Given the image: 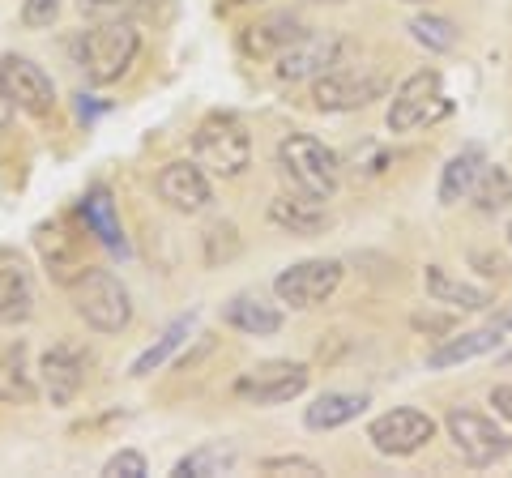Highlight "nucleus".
<instances>
[{
	"label": "nucleus",
	"instance_id": "nucleus-1",
	"mask_svg": "<svg viewBox=\"0 0 512 478\" xmlns=\"http://www.w3.org/2000/svg\"><path fill=\"white\" fill-rule=\"evenodd\" d=\"M77 65H82L86 82L94 86H111L133 69V60L141 52V35L133 22H99L73 43Z\"/></svg>",
	"mask_w": 512,
	"mask_h": 478
},
{
	"label": "nucleus",
	"instance_id": "nucleus-2",
	"mask_svg": "<svg viewBox=\"0 0 512 478\" xmlns=\"http://www.w3.org/2000/svg\"><path fill=\"white\" fill-rule=\"evenodd\" d=\"M278 171L303 197L329 201L333 193H338V154H333L325 141L308 137V133H291L278 146Z\"/></svg>",
	"mask_w": 512,
	"mask_h": 478
},
{
	"label": "nucleus",
	"instance_id": "nucleus-3",
	"mask_svg": "<svg viewBox=\"0 0 512 478\" xmlns=\"http://www.w3.org/2000/svg\"><path fill=\"white\" fill-rule=\"evenodd\" d=\"M192 158L214 171V175H239L248 171L252 163V137L244 129V120L231 116V111H214V116H205L197 124V133H192Z\"/></svg>",
	"mask_w": 512,
	"mask_h": 478
},
{
	"label": "nucleus",
	"instance_id": "nucleus-4",
	"mask_svg": "<svg viewBox=\"0 0 512 478\" xmlns=\"http://www.w3.org/2000/svg\"><path fill=\"white\" fill-rule=\"evenodd\" d=\"M73 308L99 333H120L133 321V299H128L124 282L111 269H94V265L73 282Z\"/></svg>",
	"mask_w": 512,
	"mask_h": 478
},
{
	"label": "nucleus",
	"instance_id": "nucleus-5",
	"mask_svg": "<svg viewBox=\"0 0 512 478\" xmlns=\"http://www.w3.org/2000/svg\"><path fill=\"white\" fill-rule=\"evenodd\" d=\"M448 111H453V103H448V94H444L440 73L423 69L397 86L393 103H389V129L414 133V129H427V124H440Z\"/></svg>",
	"mask_w": 512,
	"mask_h": 478
},
{
	"label": "nucleus",
	"instance_id": "nucleus-6",
	"mask_svg": "<svg viewBox=\"0 0 512 478\" xmlns=\"http://www.w3.org/2000/svg\"><path fill=\"white\" fill-rule=\"evenodd\" d=\"M444 427H448V436H453L457 453L466 457V466H474V470L495 466V461H504L508 449H512V440L487 419V414L466 410V406H453V410H448V414H444Z\"/></svg>",
	"mask_w": 512,
	"mask_h": 478
},
{
	"label": "nucleus",
	"instance_id": "nucleus-7",
	"mask_svg": "<svg viewBox=\"0 0 512 478\" xmlns=\"http://www.w3.org/2000/svg\"><path fill=\"white\" fill-rule=\"evenodd\" d=\"M308 363H291V359H274L261 363L235 380V397H244L252 406H282L308 389Z\"/></svg>",
	"mask_w": 512,
	"mask_h": 478
},
{
	"label": "nucleus",
	"instance_id": "nucleus-8",
	"mask_svg": "<svg viewBox=\"0 0 512 478\" xmlns=\"http://www.w3.org/2000/svg\"><path fill=\"white\" fill-rule=\"evenodd\" d=\"M436 436V419L414 406H397V410H384L380 419H372L367 427V440L376 444V453L384 457H410L419 453L423 444Z\"/></svg>",
	"mask_w": 512,
	"mask_h": 478
},
{
	"label": "nucleus",
	"instance_id": "nucleus-9",
	"mask_svg": "<svg viewBox=\"0 0 512 478\" xmlns=\"http://www.w3.org/2000/svg\"><path fill=\"white\" fill-rule=\"evenodd\" d=\"M82 244H86V235H77L69 227V218H52V222H39L35 227V248L47 265V274H52V282H60V286H73L90 269Z\"/></svg>",
	"mask_w": 512,
	"mask_h": 478
},
{
	"label": "nucleus",
	"instance_id": "nucleus-10",
	"mask_svg": "<svg viewBox=\"0 0 512 478\" xmlns=\"http://www.w3.org/2000/svg\"><path fill=\"white\" fill-rule=\"evenodd\" d=\"M338 282H342L338 261H299V265L282 269V274L274 278V295L282 299V304L303 312V308L325 304V299L338 291Z\"/></svg>",
	"mask_w": 512,
	"mask_h": 478
},
{
	"label": "nucleus",
	"instance_id": "nucleus-11",
	"mask_svg": "<svg viewBox=\"0 0 512 478\" xmlns=\"http://www.w3.org/2000/svg\"><path fill=\"white\" fill-rule=\"evenodd\" d=\"M0 86H5L9 99L18 103L22 111H30V116H52L56 86H52V77L35 65V60L5 52L0 56Z\"/></svg>",
	"mask_w": 512,
	"mask_h": 478
},
{
	"label": "nucleus",
	"instance_id": "nucleus-12",
	"mask_svg": "<svg viewBox=\"0 0 512 478\" xmlns=\"http://www.w3.org/2000/svg\"><path fill=\"white\" fill-rule=\"evenodd\" d=\"M86 350L73 342H60L43 355L39 376H43V393L52 397V406H69L86 385Z\"/></svg>",
	"mask_w": 512,
	"mask_h": 478
},
{
	"label": "nucleus",
	"instance_id": "nucleus-13",
	"mask_svg": "<svg viewBox=\"0 0 512 478\" xmlns=\"http://www.w3.org/2000/svg\"><path fill=\"white\" fill-rule=\"evenodd\" d=\"M35 312V278L22 252L0 248V325H26Z\"/></svg>",
	"mask_w": 512,
	"mask_h": 478
},
{
	"label": "nucleus",
	"instance_id": "nucleus-14",
	"mask_svg": "<svg viewBox=\"0 0 512 478\" xmlns=\"http://www.w3.org/2000/svg\"><path fill=\"white\" fill-rule=\"evenodd\" d=\"M154 188H158V197L180 214H197V210H205V201H210V180H205V167L197 158H192V163H167L158 171Z\"/></svg>",
	"mask_w": 512,
	"mask_h": 478
},
{
	"label": "nucleus",
	"instance_id": "nucleus-15",
	"mask_svg": "<svg viewBox=\"0 0 512 478\" xmlns=\"http://www.w3.org/2000/svg\"><path fill=\"white\" fill-rule=\"evenodd\" d=\"M338 47L342 43L333 35H299L278 56V77L282 82H308L316 73H329V65H338Z\"/></svg>",
	"mask_w": 512,
	"mask_h": 478
},
{
	"label": "nucleus",
	"instance_id": "nucleus-16",
	"mask_svg": "<svg viewBox=\"0 0 512 478\" xmlns=\"http://www.w3.org/2000/svg\"><path fill=\"white\" fill-rule=\"evenodd\" d=\"M504 342V329L500 325H483V329H470L461 338H444L436 350H427V368L431 372H444V368H457V363H470V359H483L491 350H500Z\"/></svg>",
	"mask_w": 512,
	"mask_h": 478
},
{
	"label": "nucleus",
	"instance_id": "nucleus-17",
	"mask_svg": "<svg viewBox=\"0 0 512 478\" xmlns=\"http://www.w3.org/2000/svg\"><path fill=\"white\" fill-rule=\"evenodd\" d=\"M77 214H82V227L99 239V244L107 248V252H128V244H124V227H120V210H116V201H111V193L103 184H94L90 193L82 197V205H77Z\"/></svg>",
	"mask_w": 512,
	"mask_h": 478
},
{
	"label": "nucleus",
	"instance_id": "nucleus-18",
	"mask_svg": "<svg viewBox=\"0 0 512 478\" xmlns=\"http://www.w3.org/2000/svg\"><path fill=\"white\" fill-rule=\"evenodd\" d=\"M35 372H30V350L26 342H13L5 346V355H0V402L5 406H26L35 402Z\"/></svg>",
	"mask_w": 512,
	"mask_h": 478
},
{
	"label": "nucleus",
	"instance_id": "nucleus-19",
	"mask_svg": "<svg viewBox=\"0 0 512 478\" xmlns=\"http://www.w3.org/2000/svg\"><path fill=\"white\" fill-rule=\"evenodd\" d=\"M269 222L291 235H320L329 227V214L325 205H320L316 197H278L274 205H269Z\"/></svg>",
	"mask_w": 512,
	"mask_h": 478
},
{
	"label": "nucleus",
	"instance_id": "nucleus-20",
	"mask_svg": "<svg viewBox=\"0 0 512 478\" xmlns=\"http://www.w3.org/2000/svg\"><path fill=\"white\" fill-rule=\"evenodd\" d=\"M222 321L239 333H252V338H274L282 329V312L274 304H265V299L256 295H235L227 308H222Z\"/></svg>",
	"mask_w": 512,
	"mask_h": 478
},
{
	"label": "nucleus",
	"instance_id": "nucleus-21",
	"mask_svg": "<svg viewBox=\"0 0 512 478\" xmlns=\"http://www.w3.org/2000/svg\"><path fill=\"white\" fill-rule=\"evenodd\" d=\"M380 94V82H359V77H346V73H325L312 90V99L320 111H350V107H363L367 99Z\"/></svg>",
	"mask_w": 512,
	"mask_h": 478
},
{
	"label": "nucleus",
	"instance_id": "nucleus-22",
	"mask_svg": "<svg viewBox=\"0 0 512 478\" xmlns=\"http://www.w3.org/2000/svg\"><path fill=\"white\" fill-rule=\"evenodd\" d=\"M423 286H427V295L436 299V304H453V308H466V312H483V308H491V304H495L491 291H483V286H470V282H457V278H448L440 265H427V269H423Z\"/></svg>",
	"mask_w": 512,
	"mask_h": 478
},
{
	"label": "nucleus",
	"instance_id": "nucleus-23",
	"mask_svg": "<svg viewBox=\"0 0 512 478\" xmlns=\"http://www.w3.org/2000/svg\"><path fill=\"white\" fill-rule=\"evenodd\" d=\"M363 410H367L363 393H320L316 402L303 410V423H308L312 432H333V427L355 423Z\"/></svg>",
	"mask_w": 512,
	"mask_h": 478
},
{
	"label": "nucleus",
	"instance_id": "nucleus-24",
	"mask_svg": "<svg viewBox=\"0 0 512 478\" xmlns=\"http://www.w3.org/2000/svg\"><path fill=\"white\" fill-rule=\"evenodd\" d=\"M299 35H303V30H299V22L291 18V13H274V18L248 26L239 43H244L248 56H282Z\"/></svg>",
	"mask_w": 512,
	"mask_h": 478
},
{
	"label": "nucleus",
	"instance_id": "nucleus-25",
	"mask_svg": "<svg viewBox=\"0 0 512 478\" xmlns=\"http://www.w3.org/2000/svg\"><path fill=\"white\" fill-rule=\"evenodd\" d=\"M483 167H487V158H483V150H478V146L453 154V158H448V167H444V175H440V201L444 205L466 201L474 193V184H478V175H483Z\"/></svg>",
	"mask_w": 512,
	"mask_h": 478
},
{
	"label": "nucleus",
	"instance_id": "nucleus-26",
	"mask_svg": "<svg viewBox=\"0 0 512 478\" xmlns=\"http://www.w3.org/2000/svg\"><path fill=\"white\" fill-rule=\"evenodd\" d=\"M235 466V444H201V449H192L188 457H180L171 466L175 478H214V474H227Z\"/></svg>",
	"mask_w": 512,
	"mask_h": 478
},
{
	"label": "nucleus",
	"instance_id": "nucleus-27",
	"mask_svg": "<svg viewBox=\"0 0 512 478\" xmlns=\"http://www.w3.org/2000/svg\"><path fill=\"white\" fill-rule=\"evenodd\" d=\"M188 333H192V316H180V321H171L163 333H158V342H154V346H146V350L137 355V363L128 368V376H137V380H141V376H150L154 368H163V363L175 355V350L184 346Z\"/></svg>",
	"mask_w": 512,
	"mask_h": 478
},
{
	"label": "nucleus",
	"instance_id": "nucleus-28",
	"mask_svg": "<svg viewBox=\"0 0 512 478\" xmlns=\"http://www.w3.org/2000/svg\"><path fill=\"white\" fill-rule=\"evenodd\" d=\"M470 197L478 201V210H483V214L504 210V205L512 201V175L504 167H483V175H478V184H474Z\"/></svg>",
	"mask_w": 512,
	"mask_h": 478
},
{
	"label": "nucleus",
	"instance_id": "nucleus-29",
	"mask_svg": "<svg viewBox=\"0 0 512 478\" xmlns=\"http://www.w3.org/2000/svg\"><path fill=\"white\" fill-rule=\"evenodd\" d=\"M154 5L150 0H82V18L94 22H133V18H150Z\"/></svg>",
	"mask_w": 512,
	"mask_h": 478
},
{
	"label": "nucleus",
	"instance_id": "nucleus-30",
	"mask_svg": "<svg viewBox=\"0 0 512 478\" xmlns=\"http://www.w3.org/2000/svg\"><path fill=\"white\" fill-rule=\"evenodd\" d=\"M410 35H414V43H423L427 52H453L457 39H461L453 22H448V18H431V13H423V18L410 22Z\"/></svg>",
	"mask_w": 512,
	"mask_h": 478
},
{
	"label": "nucleus",
	"instance_id": "nucleus-31",
	"mask_svg": "<svg viewBox=\"0 0 512 478\" xmlns=\"http://www.w3.org/2000/svg\"><path fill=\"white\" fill-rule=\"evenodd\" d=\"M64 0H22V26L26 30H43L60 18Z\"/></svg>",
	"mask_w": 512,
	"mask_h": 478
},
{
	"label": "nucleus",
	"instance_id": "nucleus-32",
	"mask_svg": "<svg viewBox=\"0 0 512 478\" xmlns=\"http://www.w3.org/2000/svg\"><path fill=\"white\" fill-rule=\"evenodd\" d=\"M107 478H146L150 466H146V457L133 453V449H120L116 457H107V466H103Z\"/></svg>",
	"mask_w": 512,
	"mask_h": 478
},
{
	"label": "nucleus",
	"instance_id": "nucleus-33",
	"mask_svg": "<svg viewBox=\"0 0 512 478\" xmlns=\"http://www.w3.org/2000/svg\"><path fill=\"white\" fill-rule=\"evenodd\" d=\"M261 470L265 474H325V466H316L308 457H265Z\"/></svg>",
	"mask_w": 512,
	"mask_h": 478
},
{
	"label": "nucleus",
	"instance_id": "nucleus-34",
	"mask_svg": "<svg viewBox=\"0 0 512 478\" xmlns=\"http://www.w3.org/2000/svg\"><path fill=\"white\" fill-rule=\"evenodd\" d=\"M491 406L500 410V419L512 423V385H495V389H491Z\"/></svg>",
	"mask_w": 512,
	"mask_h": 478
},
{
	"label": "nucleus",
	"instance_id": "nucleus-35",
	"mask_svg": "<svg viewBox=\"0 0 512 478\" xmlns=\"http://www.w3.org/2000/svg\"><path fill=\"white\" fill-rule=\"evenodd\" d=\"M9 124H13V99L0 86V133H9Z\"/></svg>",
	"mask_w": 512,
	"mask_h": 478
},
{
	"label": "nucleus",
	"instance_id": "nucleus-36",
	"mask_svg": "<svg viewBox=\"0 0 512 478\" xmlns=\"http://www.w3.org/2000/svg\"><path fill=\"white\" fill-rule=\"evenodd\" d=\"M491 325H500V329L508 333V329H512V304H508V308H500V312H491Z\"/></svg>",
	"mask_w": 512,
	"mask_h": 478
},
{
	"label": "nucleus",
	"instance_id": "nucleus-37",
	"mask_svg": "<svg viewBox=\"0 0 512 478\" xmlns=\"http://www.w3.org/2000/svg\"><path fill=\"white\" fill-rule=\"evenodd\" d=\"M414 325H419V329H448L444 316H431V321H427V316H414Z\"/></svg>",
	"mask_w": 512,
	"mask_h": 478
},
{
	"label": "nucleus",
	"instance_id": "nucleus-38",
	"mask_svg": "<svg viewBox=\"0 0 512 478\" xmlns=\"http://www.w3.org/2000/svg\"><path fill=\"white\" fill-rule=\"evenodd\" d=\"M235 5H265V0H235Z\"/></svg>",
	"mask_w": 512,
	"mask_h": 478
},
{
	"label": "nucleus",
	"instance_id": "nucleus-39",
	"mask_svg": "<svg viewBox=\"0 0 512 478\" xmlns=\"http://www.w3.org/2000/svg\"><path fill=\"white\" fill-rule=\"evenodd\" d=\"M402 5H427V0H402Z\"/></svg>",
	"mask_w": 512,
	"mask_h": 478
},
{
	"label": "nucleus",
	"instance_id": "nucleus-40",
	"mask_svg": "<svg viewBox=\"0 0 512 478\" xmlns=\"http://www.w3.org/2000/svg\"><path fill=\"white\" fill-rule=\"evenodd\" d=\"M504 368H512V350H508V355H504Z\"/></svg>",
	"mask_w": 512,
	"mask_h": 478
},
{
	"label": "nucleus",
	"instance_id": "nucleus-41",
	"mask_svg": "<svg viewBox=\"0 0 512 478\" xmlns=\"http://www.w3.org/2000/svg\"><path fill=\"white\" fill-rule=\"evenodd\" d=\"M508 248H512V222H508Z\"/></svg>",
	"mask_w": 512,
	"mask_h": 478
}]
</instances>
